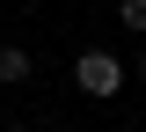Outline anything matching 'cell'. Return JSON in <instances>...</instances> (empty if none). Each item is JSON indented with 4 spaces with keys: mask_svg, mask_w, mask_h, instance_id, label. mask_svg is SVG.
I'll use <instances>...</instances> for the list:
<instances>
[{
    "mask_svg": "<svg viewBox=\"0 0 146 132\" xmlns=\"http://www.w3.org/2000/svg\"><path fill=\"white\" fill-rule=\"evenodd\" d=\"M117 22H124V29H139V37H146V0H117Z\"/></svg>",
    "mask_w": 146,
    "mask_h": 132,
    "instance_id": "3",
    "label": "cell"
},
{
    "mask_svg": "<svg viewBox=\"0 0 146 132\" xmlns=\"http://www.w3.org/2000/svg\"><path fill=\"white\" fill-rule=\"evenodd\" d=\"M139 81H146V52H139Z\"/></svg>",
    "mask_w": 146,
    "mask_h": 132,
    "instance_id": "5",
    "label": "cell"
},
{
    "mask_svg": "<svg viewBox=\"0 0 146 132\" xmlns=\"http://www.w3.org/2000/svg\"><path fill=\"white\" fill-rule=\"evenodd\" d=\"M29 74H36V59L22 44H0V81H29Z\"/></svg>",
    "mask_w": 146,
    "mask_h": 132,
    "instance_id": "2",
    "label": "cell"
},
{
    "mask_svg": "<svg viewBox=\"0 0 146 132\" xmlns=\"http://www.w3.org/2000/svg\"><path fill=\"white\" fill-rule=\"evenodd\" d=\"M7 132H51V125H7Z\"/></svg>",
    "mask_w": 146,
    "mask_h": 132,
    "instance_id": "4",
    "label": "cell"
},
{
    "mask_svg": "<svg viewBox=\"0 0 146 132\" xmlns=\"http://www.w3.org/2000/svg\"><path fill=\"white\" fill-rule=\"evenodd\" d=\"M124 81H131V74H124V59H117V52H80V59H73V88L95 95V103H110Z\"/></svg>",
    "mask_w": 146,
    "mask_h": 132,
    "instance_id": "1",
    "label": "cell"
}]
</instances>
